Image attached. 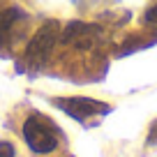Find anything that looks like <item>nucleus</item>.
I'll use <instances>...</instances> for the list:
<instances>
[{
  "mask_svg": "<svg viewBox=\"0 0 157 157\" xmlns=\"http://www.w3.org/2000/svg\"><path fill=\"white\" fill-rule=\"evenodd\" d=\"M16 150L10 141H0V157H14Z\"/></svg>",
  "mask_w": 157,
  "mask_h": 157,
  "instance_id": "nucleus-7",
  "label": "nucleus"
},
{
  "mask_svg": "<svg viewBox=\"0 0 157 157\" xmlns=\"http://www.w3.org/2000/svg\"><path fill=\"white\" fill-rule=\"evenodd\" d=\"M102 37V30L99 25L93 23H81V21H74V23H67L60 33V44H74L78 49H90L95 46Z\"/></svg>",
  "mask_w": 157,
  "mask_h": 157,
  "instance_id": "nucleus-4",
  "label": "nucleus"
},
{
  "mask_svg": "<svg viewBox=\"0 0 157 157\" xmlns=\"http://www.w3.org/2000/svg\"><path fill=\"white\" fill-rule=\"evenodd\" d=\"M23 12L19 10V7H7V10L0 12V49H2V44H5L7 35L12 33V28L16 25V21L23 19Z\"/></svg>",
  "mask_w": 157,
  "mask_h": 157,
  "instance_id": "nucleus-5",
  "label": "nucleus"
},
{
  "mask_svg": "<svg viewBox=\"0 0 157 157\" xmlns=\"http://www.w3.org/2000/svg\"><path fill=\"white\" fill-rule=\"evenodd\" d=\"M60 132L46 116L33 113L30 118H25L23 123V139L28 143V148L37 155H49L60 146Z\"/></svg>",
  "mask_w": 157,
  "mask_h": 157,
  "instance_id": "nucleus-2",
  "label": "nucleus"
},
{
  "mask_svg": "<svg viewBox=\"0 0 157 157\" xmlns=\"http://www.w3.org/2000/svg\"><path fill=\"white\" fill-rule=\"evenodd\" d=\"M143 21H146L148 25H157V5H152L150 10L143 14Z\"/></svg>",
  "mask_w": 157,
  "mask_h": 157,
  "instance_id": "nucleus-8",
  "label": "nucleus"
},
{
  "mask_svg": "<svg viewBox=\"0 0 157 157\" xmlns=\"http://www.w3.org/2000/svg\"><path fill=\"white\" fill-rule=\"evenodd\" d=\"M53 106H58L60 111H65L74 120H86V118L102 116V113L111 111L109 104L99 102V99H93V97H56Z\"/></svg>",
  "mask_w": 157,
  "mask_h": 157,
  "instance_id": "nucleus-3",
  "label": "nucleus"
},
{
  "mask_svg": "<svg viewBox=\"0 0 157 157\" xmlns=\"http://www.w3.org/2000/svg\"><path fill=\"white\" fill-rule=\"evenodd\" d=\"M157 141V123L150 127V139H148V143H155Z\"/></svg>",
  "mask_w": 157,
  "mask_h": 157,
  "instance_id": "nucleus-9",
  "label": "nucleus"
},
{
  "mask_svg": "<svg viewBox=\"0 0 157 157\" xmlns=\"http://www.w3.org/2000/svg\"><path fill=\"white\" fill-rule=\"evenodd\" d=\"M60 33H63V25L58 21H46L37 33L33 35V39L28 42L23 51V69H39L42 65L49 60V56L53 53L56 44L60 42Z\"/></svg>",
  "mask_w": 157,
  "mask_h": 157,
  "instance_id": "nucleus-1",
  "label": "nucleus"
},
{
  "mask_svg": "<svg viewBox=\"0 0 157 157\" xmlns=\"http://www.w3.org/2000/svg\"><path fill=\"white\" fill-rule=\"evenodd\" d=\"M152 42H157V35H150V37H141V35H136V37H129L127 42H125V46L118 53L123 56V53H129L132 49H141V46H148L152 44Z\"/></svg>",
  "mask_w": 157,
  "mask_h": 157,
  "instance_id": "nucleus-6",
  "label": "nucleus"
}]
</instances>
